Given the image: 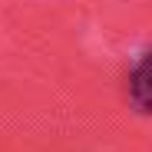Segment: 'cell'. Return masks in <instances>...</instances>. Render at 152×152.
I'll list each match as a JSON object with an SVG mask.
<instances>
[{
  "instance_id": "cell-1",
  "label": "cell",
  "mask_w": 152,
  "mask_h": 152,
  "mask_svg": "<svg viewBox=\"0 0 152 152\" xmlns=\"http://www.w3.org/2000/svg\"><path fill=\"white\" fill-rule=\"evenodd\" d=\"M126 93H129V103H132L139 113L152 116V53L139 56V63H136L132 73H129Z\"/></svg>"
}]
</instances>
